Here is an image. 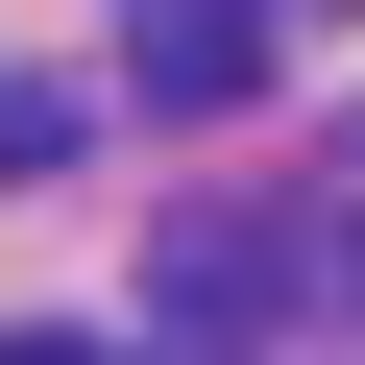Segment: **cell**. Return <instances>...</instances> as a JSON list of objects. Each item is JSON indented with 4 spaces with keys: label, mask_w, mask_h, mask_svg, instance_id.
<instances>
[{
    "label": "cell",
    "mask_w": 365,
    "mask_h": 365,
    "mask_svg": "<svg viewBox=\"0 0 365 365\" xmlns=\"http://www.w3.org/2000/svg\"><path fill=\"white\" fill-rule=\"evenodd\" d=\"M317 292H341L317 220H244V195L146 220V341H170V365H268V341H317Z\"/></svg>",
    "instance_id": "1"
},
{
    "label": "cell",
    "mask_w": 365,
    "mask_h": 365,
    "mask_svg": "<svg viewBox=\"0 0 365 365\" xmlns=\"http://www.w3.org/2000/svg\"><path fill=\"white\" fill-rule=\"evenodd\" d=\"M146 98L170 122H244L268 98V0H146Z\"/></svg>",
    "instance_id": "2"
},
{
    "label": "cell",
    "mask_w": 365,
    "mask_h": 365,
    "mask_svg": "<svg viewBox=\"0 0 365 365\" xmlns=\"http://www.w3.org/2000/svg\"><path fill=\"white\" fill-rule=\"evenodd\" d=\"M341 146H365V122H341Z\"/></svg>",
    "instance_id": "5"
},
{
    "label": "cell",
    "mask_w": 365,
    "mask_h": 365,
    "mask_svg": "<svg viewBox=\"0 0 365 365\" xmlns=\"http://www.w3.org/2000/svg\"><path fill=\"white\" fill-rule=\"evenodd\" d=\"M0 365H122V341H73V317H25V341H0Z\"/></svg>",
    "instance_id": "4"
},
{
    "label": "cell",
    "mask_w": 365,
    "mask_h": 365,
    "mask_svg": "<svg viewBox=\"0 0 365 365\" xmlns=\"http://www.w3.org/2000/svg\"><path fill=\"white\" fill-rule=\"evenodd\" d=\"M0 170H98V98H0Z\"/></svg>",
    "instance_id": "3"
}]
</instances>
